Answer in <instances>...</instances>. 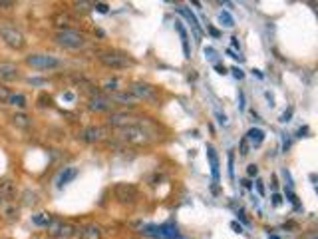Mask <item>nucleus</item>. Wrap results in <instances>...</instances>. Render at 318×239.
I'll list each match as a JSON object with an SVG mask.
<instances>
[{"label":"nucleus","mask_w":318,"mask_h":239,"mask_svg":"<svg viewBox=\"0 0 318 239\" xmlns=\"http://www.w3.org/2000/svg\"><path fill=\"white\" fill-rule=\"evenodd\" d=\"M98 60L103 64L105 68H110V70H125V68L135 66V60L132 56H127L123 52H117V50L100 52L98 54Z\"/></svg>","instance_id":"obj_1"},{"label":"nucleus","mask_w":318,"mask_h":239,"mask_svg":"<svg viewBox=\"0 0 318 239\" xmlns=\"http://www.w3.org/2000/svg\"><path fill=\"white\" fill-rule=\"evenodd\" d=\"M54 40H56L58 46L68 48V50H80V48H84V46L88 44L86 34L76 30V28L74 30H58L56 36H54Z\"/></svg>","instance_id":"obj_2"},{"label":"nucleus","mask_w":318,"mask_h":239,"mask_svg":"<svg viewBox=\"0 0 318 239\" xmlns=\"http://www.w3.org/2000/svg\"><path fill=\"white\" fill-rule=\"evenodd\" d=\"M117 140L125 142V144H132V146H145V144L151 142V136L139 126H127V128L117 129Z\"/></svg>","instance_id":"obj_3"},{"label":"nucleus","mask_w":318,"mask_h":239,"mask_svg":"<svg viewBox=\"0 0 318 239\" xmlns=\"http://www.w3.org/2000/svg\"><path fill=\"white\" fill-rule=\"evenodd\" d=\"M114 198L119 203H123V205H132L139 198V189L134 184H123L121 182V184H116L114 185Z\"/></svg>","instance_id":"obj_4"},{"label":"nucleus","mask_w":318,"mask_h":239,"mask_svg":"<svg viewBox=\"0 0 318 239\" xmlns=\"http://www.w3.org/2000/svg\"><path fill=\"white\" fill-rule=\"evenodd\" d=\"M0 38H2L4 44L8 48H12V50H22L26 46L24 34L20 32L18 28H14V26H2V28H0Z\"/></svg>","instance_id":"obj_5"},{"label":"nucleus","mask_w":318,"mask_h":239,"mask_svg":"<svg viewBox=\"0 0 318 239\" xmlns=\"http://www.w3.org/2000/svg\"><path fill=\"white\" fill-rule=\"evenodd\" d=\"M26 64L36 70H56L62 66V62L54 56H48V54H30L26 58Z\"/></svg>","instance_id":"obj_6"},{"label":"nucleus","mask_w":318,"mask_h":239,"mask_svg":"<svg viewBox=\"0 0 318 239\" xmlns=\"http://www.w3.org/2000/svg\"><path fill=\"white\" fill-rule=\"evenodd\" d=\"M48 233L56 239H70L78 233V227L72 225V223H66V221H62V220H54L52 217V221L48 223Z\"/></svg>","instance_id":"obj_7"},{"label":"nucleus","mask_w":318,"mask_h":239,"mask_svg":"<svg viewBox=\"0 0 318 239\" xmlns=\"http://www.w3.org/2000/svg\"><path fill=\"white\" fill-rule=\"evenodd\" d=\"M130 94L137 100H145V102H155L157 100V90L153 86L145 84V82H134L130 86Z\"/></svg>","instance_id":"obj_8"},{"label":"nucleus","mask_w":318,"mask_h":239,"mask_svg":"<svg viewBox=\"0 0 318 239\" xmlns=\"http://www.w3.org/2000/svg\"><path fill=\"white\" fill-rule=\"evenodd\" d=\"M141 118L134 116V114H125V112H114L110 118H108V124L116 129H121V128H127V126H139Z\"/></svg>","instance_id":"obj_9"},{"label":"nucleus","mask_w":318,"mask_h":239,"mask_svg":"<svg viewBox=\"0 0 318 239\" xmlns=\"http://www.w3.org/2000/svg\"><path fill=\"white\" fill-rule=\"evenodd\" d=\"M52 24L58 30H74V26L78 24V20L68 12H58V14L52 16Z\"/></svg>","instance_id":"obj_10"},{"label":"nucleus","mask_w":318,"mask_h":239,"mask_svg":"<svg viewBox=\"0 0 318 239\" xmlns=\"http://www.w3.org/2000/svg\"><path fill=\"white\" fill-rule=\"evenodd\" d=\"M103 136H105V132H103V128H100V126H88L80 134L82 142H86V144H98V142L103 140Z\"/></svg>","instance_id":"obj_11"},{"label":"nucleus","mask_w":318,"mask_h":239,"mask_svg":"<svg viewBox=\"0 0 318 239\" xmlns=\"http://www.w3.org/2000/svg\"><path fill=\"white\" fill-rule=\"evenodd\" d=\"M20 78V70L12 62H0V80L2 82H14Z\"/></svg>","instance_id":"obj_12"},{"label":"nucleus","mask_w":318,"mask_h":239,"mask_svg":"<svg viewBox=\"0 0 318 239\" xmlns=\"http://www.w3.org/2000/svg\"><path fill=\"white\" fill-rule=\"evenodd\" d=\"M88 108L92 112H108V110H112V100L105 96H96V98H90Z\"/></svg>","instance_id":"obj_13"},{"label":"nucleus","mask_w":318,"mask_h":239,"mask_svg":"<svg viewBox=\"0 0 318 239\" xmlns=\"http://www.w3.org/2000/svg\"><path fill=\"white\" fill-rule=\"evenodd\" d=\"M76 178H78V169H76V167H64V169L60 171V176L56 178V187L62 189L64 185H68V184L74 182Z\"/></svg>","instance_id":"obj_14"},{"label":"nucleus","mask_w":318,"mask_h":239,"mask_svg":"<svg viewBox=\"0 0 318 239\" xmlns=\"http://www.w3.org/2000/svg\"><path fill=\"white\" fill-rule=\"evenodd\" d=\"M14 193H16V184L10 178H2V180H0V198L8 202V200L14 198Z\"/></svg>","instance_id":"obj_15"},{"label":"nucleus","mask_w":318,"mask_h":239,"mask_svg":"<svg viewBox=\"0 0 318 239\" xmlns=\"http://www.w3.org/2000/svg\"><path fill=\"white\" fill-rule=\"evenodd\" d=\"M245 140H247L249 146L259 147V146L265 142V132H263L261 128H251L249 132H247V136H245Z\"/></svg>","instance_id":"obj_16"},{"label":"nucleus","mask_w":318,"mask_h":239,"mask_svg":"<svg viewBox=\"0 0 318 239\" xmlns=\"http://www.w3.org/2000/svg\"><path fill=\"white\" fill-rule=\"evenodd\" d=\"M207 158H209V164H211V173H213V180L219 182V158H217V151L213 146H207Z\"/></svg>","instance_id":"obj_17"},{"label":"nucleus","mask_w":318,"mask_h":239,"mask_svg":"<svg viewBox=\"0 0 318 239\" xmlns=\"http://www.w3.org/2000/svg\"><path fill=\"white\" fill-rule=\"evenodd\" d=\"M80 237L82 239H101V227L96 223H90L80 231Z\"/></svg>","instance_id":"obj_18"},{"label":"nucleus","mask_w":318,"mask_h":239,"mask_svg":"<svg viewBox=\"0 0 318 239\" xmlns=\"http://www.w3.org/2000/svg\"><path fill=\"white\" fill-rule=\"evenodd\" d=\"M110 100H112V102L116 100V102H119V104H123V106H135V104H137V98H134L130 92H114Z\"/></svg>","instance_id":"obj_19"},{"label":"nucleus","mask_w":318,"mask_h":239,"mask_svg":"<svg viewBox=\"0 0 318 239\" xmlns=\"http://www.w3.org/2000/svg\"><path fill=\"white\" fill-rule=\"evenodd\" d=\"M175 30H177V34H179V38H181L183 54H185V58H189V56H191V50H189V36H187V30L183 28L181 22H175Z\"/></svg>","instance_id":"obj_20"},{"label":"nucleus","mask_w":318,"mask_h":239,"mask_svg":"<svg viewBox=\"0 0 318 239\" xmlns=\"http://www.w3.org/2000/svg\"><path fill=\"white\" fill-rule=\"evenodd\" d=\"M0 213H2L6 220H10V221L18 220V207L12 205V203H8V202H4L2 205H0Z\"/></svg>","instance_id":"obj_21"},{"label":"nucleus","mask_w":318,"mask_h":239,"mask_svg":"<svg viewBox=\"0 0 318 239\" xmlns=\"http://www.w3.org/2000/svg\"><path fill=\"white\" fill-rule=\"evenodd\" d=\"M177 10H179V12H181V14H183V16H185V18L189 20V22H191V26H193L195 34H201V26H199V22H197L195 14H193V12H189V10H187V8H183V6H179Z\"/></svg>","instance_id":"obj_22"},{"label":"nucleus","mask_w":318,"mask_h":239,"mask_svg":"<svg viewBox=\"0 0 318 239\" xmlns=\"http://www.w3.org/2000/svg\"><path fill=\"white\" fill-rule=\"evenodd\" d=\"M12 124L18 126V128H24V129H26V128L32 126V120H30L26 114H14V116H12Z\"/></svg>","instance_id":"obj_23"},{"label":"nucleus","mask_w":318,"mask_h":239,"mask_svg":"<svg viewBox=\"0 0 318 239\" xmlns=\"http://www.w3.org/2000/svg\"><path fill=\"white\" fill-rule=\"evenodd\" d=\"M32 221L40 227H48V223L52 221V215L50 213H36V215H32Z\"/></svg>","instance_id":"obj_24"},{"label":"nucleus","mask_w":318,"mask_h":239,"mask_svg":"<svg viewBox=\"0 0 318 239\" xmlns=\"http://www.w3.org/2000/svg\"><path fill=\"white\" fill-rule=\"evenodd\" d=\"M8 104L14 106V108H20V110H24V108L28 106V102H26V98L22 94H12L10 100H8Z\"/></svg>","instance_id":"obj_25"},{"label":"nucleus","mask_w":318,"mask_h":239,"mask_svg":"<svg viewBox=\"0 0 318 239\" xmlns=\"http://www.w3.org/2000/svg\"><path fill=\"white\" fill-rule=\"evenodd\" d=\"M22 198H24V205H36V203L40 202V200H38V193H36V191H30V189L24 191Z\"/></svg>","instance_id":"obj_26"},{"label":"nucleus","mask_w":318,"mask_h":239,"mask_svg":"<svg viewBox=\"0 0 318 239\" xmlns=\"http://www.w3.org/2000/svg\"><path fill=\"white\" fill-rule=\"evenodd\" d=\"M219 22L223 24V26H227V28H231V26H235V20H233V16L229 14V12H219Z\"/></svg>","instance_id":"obj_27"},{"label":"nucleus","mask_w":318,"mask_h":239,"mask_svg":"<svg viewBox=\"0 0 318 239\" xmlns=\"http://www.w3.org/2000/svg\"><path fill=\"white\" fill-rule=\"evenodd\" d=\"M74 6H76L78 12H88V10H92L96 4H94V2H74Z\"/></svg>","instance_id":"obj_28"},{"label":"nucleus","mask_w":318,"mask_h":239,"mask_svg":"<svg viewBox=\"0 0 318 239\" xmlns=\"http://www.w3.org/2000/svg\"><path fill=\"white\" fill-rule=\"evenodd\" d=\"M10 92H8V88H4V86H0V104H8V100H10Z\"/></svg>","instance_id":"obj_29"},{"label":"nucleus","mask_w":318,"mask_h":239,"mask_svg":"<svg viewBox=\"0 0 318 239\" xmlns=\"http://www.w3.org/2000/svg\"><path fill=\"white\" fill-rule=\"evenodd\" d=\"M117 86H119L117 80H108V82H105V88L103 90H108V92H119Z\"/></svg>","instance_id":"obj_30"},{"label":"nucleus","mask_w":318,"mask_h":239,"mask_svg":"<svg viewBox=\"0 0 318 239\" xmlns=\"http://www.w3.org/2000/svg\"><path fill=\"white\" fill-rule=\"evenodd\" d=\"M16 4L12 2V0H0V10H10V8H14Z\"/></svg>","instance_id":"obj_31"},{"label":"nucleus","mask_w":318,"mask_h":239,"mask_svg":"<svg viewBox=\"0 0 318 239\" xmlns=\"http://www.w3.org/2000/svg\"><path fill=\"white\" fill-rule=\"evenodd\" d=\"M233 162H235V156L229 154V178H231V180L235 178V169H233Z\"/></svg>","instance_id":"obj_32"},{"label":"nucleus","mask_w":318,"mask_h":239,"mask_svg":"<svg viewBox=\"0 0 318 239\" xmlns=\"http://www.w3.org/2000/svg\"><path fill=\"white\" fill-rule=\"evenodd\" d=\"M38 102H42L40 106H52V98H50V96H46V94H42V96L38 98Z\"/></svg>","instance_id":"obj_33"},{"label":"nucleus","mask_w":318,"mask_h":239,"mask_svg":"<svg viewBox=\"0 0 318 239\" xmlns=\"http://www.w3.org/2000/svg\"><path fill=\"white\" fill-rule=\"evenodd\" d=\"M249 147H251V146H249L247 140L243 138V140H241V156H249Z\"/></svg>","instance_id":"obj_34"},{"label":"nucleus","mask_w":318,"mask_h":239,"mask_svg":"<svg viewBox=\"0 0 318 239\" xmlns=\"http://www.w3.org/2000/svg\"><path fill=\"white\" fill-rule=\"evenodd\" d=\"M247 173H249V176L252 178V176H257V173H259V167L257 165H254V164H251L249 167H247Z\"/></svg>","instance_id":"obj_35"},{"label":"nucleus","mask_w":318,"mask_h":239,"mask_svg":"<svg viewBox=\"0 0 318 239\" xmlns=\"http://www.w3.org/2000/svg\"><path fill=\"white\" fill-rule=\"evenodd\" d=\"M94 8H96L98 12H101V14H105V12H108V4H103V2H98Z\"/></svg>","instance_id":"obj_36"},{"label":"nucleus","mask_w":318,"mask_h":239,"mask_svg":"<svg viewBox=\"0 0 318 239\" xmlns=\"http://www.w3.org/2000/svg\"><path fill=\"white\" fill-rule=\"evenodd\" d=\"M233 74H235V78H239V80H243V78H245V74H243V70H241V68H233Z\"/></svg>","instance_id":"obj_37"},{"label":"nucleus","mask_w":318,"mask_h":239,"mask_svg":"<svg viewBox=\"0 0 318 239\" xmlns=\"http://www.w3.org/2000/svg\"><path fill=\"white\" fill-rule=\"evenodd\" d=\"M281 202H283V198H281L279 193H274V195H272V203H274V205H281Z\"/></svg>","instance_id":"obj_38"},{"label":"nucleus","mask_w":318,"mask_h":239,"mask_svg":"<svg viewBox=\"0 0 318 239\" xmlns=\"http://www.w3.org/2000/svg\"><path fill=\"white\" fill-rule=\"evenodd\" d=\"M257 189H259L261 195H265V185H263V182H257Z\"/></svg>","instance_id":"obj_39"},{"label":"nucleus","mask_w":318,"mask_h":239,"mask_svg":"<svg viewBox=\"0 0 318 239\" xmlns=\"http://www.w3.org/2000/svg\"><path fill=\"white\" fill-rule=\"evenodd\" d=\"M215 68H217V72H219V74H227V68H225V66H221V64H217Z\"/></svg>","instance_id":"obj_40"},{"label":"nucleus","mask_w":318,"mask_h":239,"mask_svg":"<svg viewBox=\"0 0 318 239\" xmlns=\"http://www.w3.org/2000/svg\"><path fill=\"white\" fill-rule=\"evenodd\" d=\"M290 114H292V110H288V112H285L281 120H283V122H288V118H290Z\"/></svg>","instance_id":"obj_41"},{"label":"nucleus","mask_w":318,"mask_h":239,"mask_svg":"<svg viewBox=\"0 0 318 239\" xmlns=\"http://www.w3.org/2000/svg\"><path fill=\"white\" fill-rule=\"evenodd\" d=\"M231 227H233V229H235L237 233H241V231H243V229H241V225H237L235 221H233V223H231Z\"/></svg>","instance_id":"obj_42"},{"label":"nucleus","mask_w":318,"mask_h":239,"mask_svg":"<svg viewBox=\"0 0 318 239\" xmlns=\"http://www.w3.org/2000/svg\"><path fill=\"white\" fill-rule=\"evenodd\" d=\"M217 118H219V124H223V126L227 124V118H225V116H221V114H217Z\"/></svg>","instance_id":"obj_43"},{"label":"nucleus","mask_w":318,"mask_h":239,"mask_svg":"<svg viewBox=\"0 0 318 239\" xmlns=\"http://www.w3.org/2000/svg\"><path fill=\"white\" fill-rule=\"evenodd\" d=\"M233 48H239V38H233Z\"/></svg>","instance_id":"obj_44"},{"label":"nucleus","mask_w":318,"mask_h":239,"mask_svg":"<svg viewBox=\"0 0 318 239\" xmlns=\"http://www.w3.org/2000/svg\"><path fill=\"white\" fill-rule=\"evenodd\" d=\"M268 237H270V239H279V235H268Z\"/></svg>","instance_id":"obj_45"},{"label":"nucleus","mask_w":318,"mask_h":239,"mask_svg":"<svg viewBox=\"0 0 318 239\" xmlns=\"http://www.w3.org/2000/svg\"><path fill=\"white\" fill-rule=\"evenodd\" d=\"M4 202H6V200H2V198H0V205H2V203H4Z\"/></svg>","instance_id":"obj_46"}]
</instances>
